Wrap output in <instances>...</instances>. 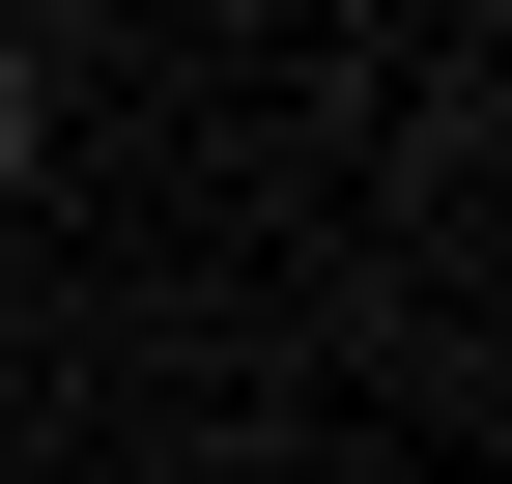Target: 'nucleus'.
Segmentation results:
<instances>
[{
	"label": "nucleus",
	"instance_id": "obj_1",
	"mask_svg": "<svg viewBox=\"0 0 512 484\" xmlns=\"http://www.w3.org/2000/svg\"><path fill=\"white\" fill-rule=\"evenodd\" d=\"M29 114H57V86H29V57H0V171H29Z\"/></svg>",
	"mask_w": 512,
	"mask_h": 484
}]
</instances>
